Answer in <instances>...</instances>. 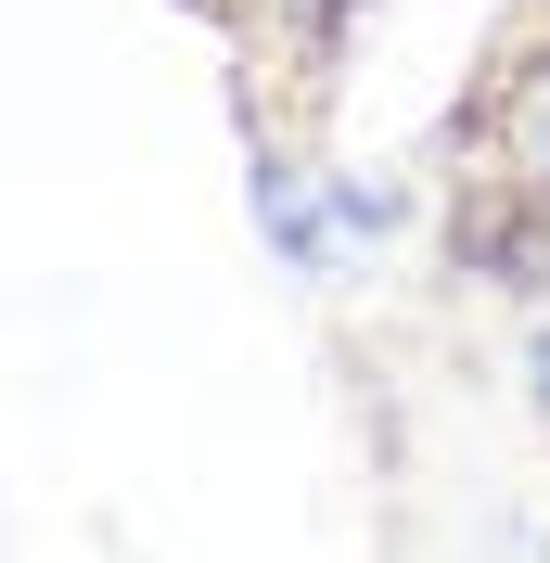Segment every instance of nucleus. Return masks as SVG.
<instances>
[{
	"label": "nucleus",
	"mask_w": 550,
	"mask_h": 563,
	"mask_svg": "<svg viewBox=\"0 0 550 563\" xmlns=\"http://www.w3.org/2000/svg\"><path fill=\"white\" fill-rule=\"evenodd\" d=\"M243 206H256V244H270L295 282H333V269H345V231H333V192H320V154L256 141V154H243Z\"/></svg>",
	"instance_id": "obj_3"
},
{
	"label": "nucleus",
	"mask_w": 550,
	"mask_h": 563,
	"mask_svg": "<svg viewBox=\"0 0 550 563\" xmlns=\"http://www.w3.org/2000/svg\"><path fill=\"white\" fill-rule=\"evenodd\" d=\"M256 26H270V52L282 65H345V38L372 26V0H256Z\"/></svg>",
	"instance_id": "obj_5"
},
{
	"label": "nucleus",
	"mask_w": 550,
	"mask_h": 563,
	"mask_svg": "<svg viewBox=\"0 0 550 563\" xmlns=\"http://www.w3.org/2000/svg\"><path fill=\"white\" fill-rule=\"evenodd\" d=\"M448 269L474 282V295H513V308H550V206L499 192V179H461V206H448Z\"/></svg>",
	"instance_id": "obj_2"
},
{
	"label": "nucleus",
	"mask_w": 550,
	"mask_h": 563,
	"mask_svg": "<svg viewBox=\"0 0 550 563\" xmlns=\"http://www.w3.org/2000/svg\"><path fill=\"white\" fill-rule=\"evenodd\" d=\"M474 167L525 206H550V26H525L474 90Z\"/></svg>",
	"instance_id": "obj_1"
},
{
	"label": "nucleus",
	"mask_w": 550,
	"mask_h": 563,
	"mask_svg": "<svg viewBox=\"0 0 550 563\" xmlns=\"http://www.w3.org/2000/svg\"><path fill=\"white\" fill-rule=\"evenodd\" d=\"M320 192H333L345 269H359V256H384L397 231H410V192H397V179H372V167H345V154H320Z\"/></svg>",
	"instance_id": "obj_4"
},
{
	"label": "nucleus",
	"mask_w": 550,
	"mask_h": 563,
	"mask_svg": "<svg viewBox=\"0 0 550 563\" xmlns=\"http://www.w3.org/2000/svg\"><path fill=\"white\" fill-rule=\"evenodd\" d=\"M513 385H525V410L550 422V308H525V333H513Z\"/></svg>",
	"instance_id": "obj_6"
},
{
	"label": "nucleus",
	"mask_w": 550,
	"mask_h": 563,
	"mask_svg": "<svg viewBox=\"0 0 550 563\" xmlns=\"http://www.w3.org/2000/svg\"><path fill=\"white\" fill-rule=\"evenodd\" d=\"M474 563H550V526L538 512H499V526L474 538Z\"/></svg>",
	"instance_id": "obj_7"
}]
</instances>
